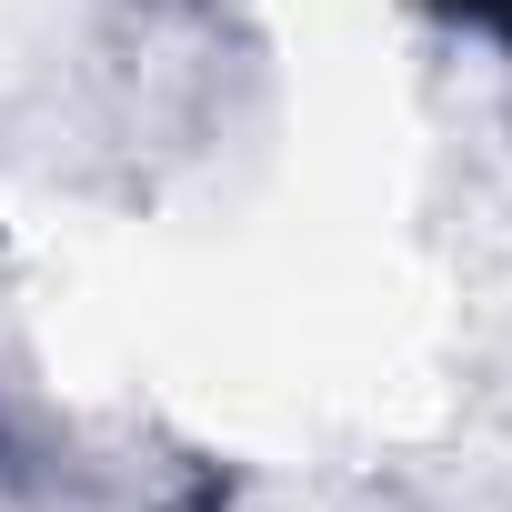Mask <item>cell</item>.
<instances>
[{
	"label": "cell",
	"mask_w": 512,
	"mask_h": 512,
	"mask_svg": "<svg viewBox=\"0 0 512 512\" xmlns=\"http://www.w3.org/2000/svg\"><path fill=\"white\" fill-rule=\"evenodd\" d=\"M462 11H472V21H492V31L512 41V0H462Z\"/></svg>",
	"instance_id": "1"
}]
</instances>
